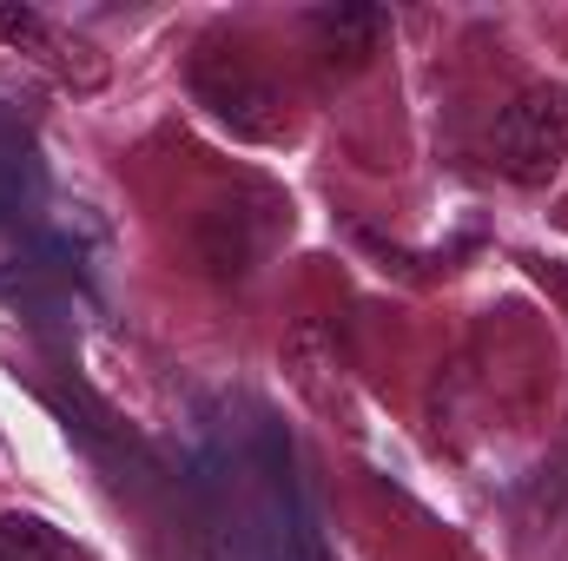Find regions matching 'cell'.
<instances>
[{
  "instance_id": "obj_1",
  "label": "cell",
  "mask_w": 568,
  "mask_h": 561,
  "mask_svg": "<svg viewBox=\"0 0 568 561\" xmlns=\"http://www.w3.org/2000/svg\"><path fill=\"white\" fill-rule=\"evenodd\" d=\"M489 159L509 185L542 192L568 165V86H529L516 93L496 126H489Z\"/></svg>"
},
{
  "instance_id": "obj_2",
  "label": "cell",
  "mask_w": 568,
  "mask_h": 561,
  "mask_svg": "<svg viewBox=\"0 0 568 561\" xmlns=\"http://www.w3.org/2000/svg\"><path fill=\"white\" fill-rule=\"evenodd\" d=\"M192 100L239 140H284V93L245 60V53H199L192 60Z\"/></svg>"
},
{
  "instance_id": "obj_3",
  "label": "cell",
  "mask_w": 568,
  "mask_h": 561,
  "mask_svg": "<svg viewBox=\"0 0 568 561\" xmlns=\"http://www.w3.org/2000/svg\"><path fill=\"white\" fill-rule=\"evenodd\" d=\"M0 47L20 53L27 67H40L67 93H100L106 86V53L93 40H80L73 27L33 13V7H0Z\"/></svg>"
},
{
  "instance_id": "obj_4",
  "label": "cell",
  "mask_w": 568,
  "mask_h": 561,
  "mask_svg": "<svg viewBox=\"0 0 568 561\" xmlns=\"http://www.w3.org/2000/svg\"><path fill=\"white\" fill-rule=\"evenodd\" d=\"M272 232H278L272 212H252V205H212V212L199 218V258L212 265V278H245V272L272 252Z\"/></svg>"
},
{
  "instance_id": "obj_5",
  "label": "cell",
  "mask_w": 568,
  "mask_h": 561,
  "mask_svg": "<svg viewBox=\"0 0 568 561\" xmlns=\"http://www.w3.org/2000/svg\"><path fill=\"white\" fill-rule=\"evenodd\" d=\"M384 27H390L384 7H324L311 13V53L324 73H357L384 47Z\"/></svg>"
},
{
  "instance_id": "obj_6",
  "label": "cell",
  "mask_w": 568,
  "mask_h": 561,
  "mask_svg": "<svg viewBox=\"0 0 568 561\" xmlns=\"http://www.w3.org/2000/svg\"><path fill=\"white\" fill-rule=\"evenodd\" d=\"M0 561H87V549L67 529H53L47 516L0 509Z\"/></svg>"
}]
</instances>
